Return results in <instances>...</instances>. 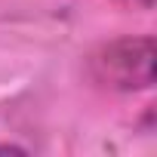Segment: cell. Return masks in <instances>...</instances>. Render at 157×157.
Wrapping results in <instances>:
<instances>
[{
    "label": "cell",
    "mask_w": 157,
    "mask_h": 157,
    "mask_svg": "<svg viewBox=\"0 0 157 157\" xmlns=\"http://www.w3.org/2000/svg\"><path fill=\"white\" fill-rule=\"evenodd\" d=\"M90 74L96 83L117 93L148 90L154 83V37H120L105 43L93 52Z\"/></svg>",
    "instance_id": "1"
}]
</instances>
